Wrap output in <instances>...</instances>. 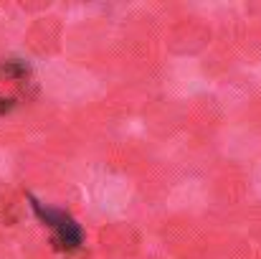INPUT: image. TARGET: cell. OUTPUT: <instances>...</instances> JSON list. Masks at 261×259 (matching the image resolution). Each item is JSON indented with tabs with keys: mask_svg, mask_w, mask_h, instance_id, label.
<instances>
[{
	"mask_svg": "<svg viewBox=\"0 0 261 259\" xmlns=\"http://www.w3.org/2000/svg\"><path fill=\"white\" fill-rule=\"evenodd\" d=\"M28 203H31V211L36 214V219L43 224V229H48V237H51V247L56 252H64V254H71L76 249H82L84 244V231L79 226V221L64 211V208H56V206H48L43 201H38L33 193H25Z\"/></svg>",
	"mask_w": 261,
	"mask_h": 259,
	"instance_id": "1",
	"label": "cell"
},
{
	"mask_svg": "<svg viewBox=\"0 0 261 259\" xmlns=\"http://www.w3.org/2000/svg\"><path fill=\"white\" fill-rule=\"evenodd\" d=\"M38 91L36 74L23 59H0V114L28 104Z\"/></svg>",
	"mask_w": 261,
	"mask_h": 259,
	"instance_id": "2",
	"label": "cell"
}]
</instances>
